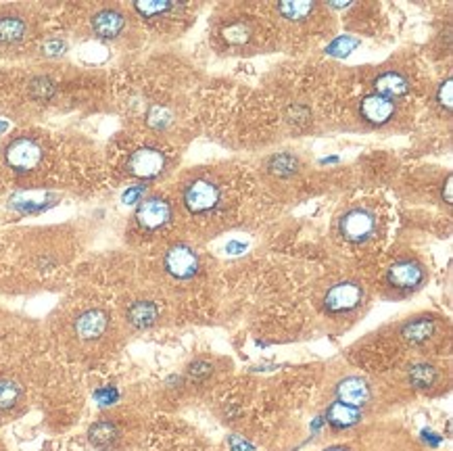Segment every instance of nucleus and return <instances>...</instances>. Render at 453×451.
I'll return each instance as SVG.
<instances>
[{"label":"nucleus","instance_id":"f257e3e1","mask_svg":"<svg viewBox=\"0 0 453 451\" xmlns=\"http://www.w3.org/2000/svg\"><path fill=\"white\" fill-rule=\"evenodd\" d=\"M69 334L73 343L86 351L101 349L113 339V316L104 308H84L75 311L69 320Z\"/></svg>","mask_w":453,"mask_h":451},{"label":"nucleus","instance_id":"f03ea898","mask_svg":"<svg viewBox=\"0 0 453 451\" xmlns=\"http://www.w3.org/2000/svg\"><path fill=\"white\" fill-rule=\"evenodd\" d=\"M46 159V147L38 136L17 134L3 147V161L19 176L40 170Z\"/></svg>","mask_w":453,"mask_h":451},{"label":"nucleus","instance_id":"7ed1b4c3","mask_svg":"<svg viewBox=\"0 0 453 451\" xmlns=\"http://www.w3.org/2000/svg\"><path fill=\"white\" fill-rule=\"evenodd\" d=\"M173 219L172 203L165 196L150 195L147 199L138 201V207L134 211V226L138 233L142 234H157L164 233L167 226Z\"/></svg>","mask_w":453,"mask_h":451},{"label":"nucleus","instance_id":"20e7f679","mask_svg":"<svg viewBox=\"0 0 453 451\" xmlns=\"http://www.w3.org/2000/svg\"><path fill=\"white\" fill-rule=\"evenodd\" d=\"M364 287L357 280H341L334 282L324 294L322 303L324 311L333 317L349 316L351 311H356L359 305L364 303Z\"/></svg>","mask_w":453,"mask_h":451},{"label":"nucleus","instance_id":"39448f33","mask_svg":"<svg viewBox=\"0 0 453 451\" xmlns=\"http://www.w3.org/2000/svg\"><path fill=\"white\" fill-rule=\"evenodd\" d=\"M376 226H379V219L374 211L365 210V207H351L339 219V233L342 241L351 242V245H365L376 236Z\"/></svg>","mask_w":453,"mask_h":451},{"label":"nucleus","instance_id":"423d86ee","mask_svg":"<svg viewBox=\"0 0 453 451\" xmlns=\"http://www.w3.org/2000/svg\"><path fill=\"white\" fill-rule=\"evenodd\" d=\"M164 270L172 280H193L201 270V257L186 242H173L164 253Z\"/></svg>","mask_w":453,"mask_h":451},{"label":"nucleus","instance_id":"0eeeda50","mask_svg":"<svg viewBox=\"0 0 453 451\" xmlns=\"http://www.w3.org/2000/svg\"><path fill=\"white\" fill-rule=\"evenodd\" d=\"M34 21L17 7L0 9V49H17L32 38Z\"/></svg>","mask_w":453,"mask_h":451},{"label":"nucleus","instance_id":"6e6552de","mask_svg":"<svg viewBox=\"0 0 453 451\" xmlns=\"http://www.w3.org/2000/svg\"><path fill=\"white\" fill-rule=\"evenodd\" d=\"M428 274L426 268L414 257H402L393 262L387 270V287L399 293H414L422 288Z\"/></svg>","mask_w":453,"mask_h":451},{"label":"nucleus","instance_id":"1a4fd4ad","mask_svg":"<svg viewBox=\"0 0 453 451\" xmlns=\"http://www.w3.org/2000/svg\"><path fill=\"white\" fill-rule=\"evenodd\" d=\"M219 199H222L219 187L216 182L207 180V178H195L182 190L184 207L190 213H195V216H203V213H211L213 210H218Z\"/></svg>","mask_w":453,"mask_h":451},{"label":"nucleus","instance_id":"9d476101","mask_svg":"<svg viewBox=\"0 0 453 451\" xmlns=\"http://www.w3.org/2000/svg\"><path fill=\"white\" fill-rule=\"evenodd\" d=\"M167 159L165 153H161L155 147H141L132 150L130 157L126 161L127 176L138 178V180H155L165 172Z\"/></svg>","mask_w":453,"mask_h":451},{"label":"nucleus","instance_id":"9b49d317","mask_svg":"<svg viewBox=\"0 0 453 451\" xmlns=\"http://www.w3.org/2000/svg\"><path fill=\"white\" fill-rule=\"evenodd\" d=\"M127 19L126 11L119 7H101L95 11L90 17V30L98 40H104V42H113V40H119L127 30Z\"/></svg>","mask_w":453,"mask_h":451},{"label":"nucleus","instance_id":"f8f14e48","mask_svg":"<svg viewBox=\"0 0 453 451\" xmlns=\"http://www.w3.org/2000/svg\"><path fill=\"white\" fill-rule=\"evenodd\" d=\"M161 317L159 303L147 297H136L124 305V322L132 331H149Z\"/></svg>","mask_w":453,"mask_h":451},{"label":"nucleus","instance_id":"ddd939ff","mask_svg":"<svg viewBox=\"0 0 453 451\" xmlns=\"http://www.w3.org/2000/svg\"><path fill=\"white\" fill-rule=\"evenodd\" d=\"M26 386L19 378L0 374V420H9L26 406Z\"/></svg>","mask_w":453,"mask_h":451},{"label":"nucleus","instance_id":"4468645a","mask_svg":"<svg viewBox=\"0 0 453 451\" xmlns=\"http://www.w3.org/2000/svg\"><path fill=\"white\" fill-rule=\"evenodd\" d=\"M88 441L101 451H118L124 443V429L115 418H98L90 424Z\"/></svg>","mask_w":453,"mask_h":451},{"label":"nucleus","instance_id":"2eb2a0df","mask_svg":"<svg viewBox=\"0 0 453 451\" xmlns=\"http://www.w3.org/2000/svg\"><path fill=\"white\" fill-rule=\"evenodd\" d=\"M395 111H397V107H395L391 98L380 96V95L365 96L362 105H359V113H362V118L372 126L388 124V121L395 118Z\"/></svg>","mask_w":453,"mask_h":451},{"label":"nucleus","instance_id":"dca6fc26","mask_svg":"<svg viewBox=\"0 0 453 451\" xmlns=\"http://www.w3.org/2000/svg\"><path fill=\"white\" fill-rule=\"evenodd\" d=\"M370 386L364 378H359V376H347V378H342L341 383L336 385V401L347 403V406H365V403L370 401Z\"/></svg>","mask_w":453,"mask_h":451},{"label":"nucleus","instance_id":"f3484780","mask_svg":"<svg viewBox=\"0 0 453 451\" xmlns=\"http://www.w3.org/2000/svg\"><path fill=\"white\" fill-rule=\"evenodd\" d=\"M374 90H376V95L387 96L393 101V98L408 95L410 80L405 78L402 72H382L379 78L374 80Z\"/></svg>","mask_w":453,"mask_h":451},{"label":"nucleus","instance_id":"a211bd4d","mask_svg":"<svg viewBox=\"0 0 453 451\" xmlns=\"http://www.w3.org/2000/svg\"><path fill=\"white\" fill-rule=\"evenodd\" d=\"M434 328H437V324L433 317H414L402 326V339L414 347L424 345L434 337Z\"/></svg>","mask_w":453,"mask_h":451},{"label":"nucleus","instance_id":"6ab92c4d","mask_svg":"<svg viewBox=\"0 0 453 451\" xmlns=\"http://www.w3.org/2000/svg\"><path fill=\"white\" fill-rule=\"evenodd\" d=\"M326 418H328V424L334 426V429H351V426H356L359 420H362V412H359V408H353V406H347V403H341V401H334L330 403V408L326 409Z\"/></svg>","mask_w":453,"mask_h":451},{"label":"nucleus","instance_id":"aec40b11","mask_svg":"<svg viewBox=\"0 0 453 451\" xmlns=\"http://www.w3.org/2000/svg\"><path fill=\"white\" fill-rule=\"evenodd\" d=\"M176 9V3H167V0H142V3H134V11L138 15L147 17V19H157L164 17Z\"/></svg>","mask_w":453,"mask_h":451},{"label":"nucleus","instance_id":"412c9836","mask_svg":"<svg viewBox=\"0 0 453 451\" xmlns=\"http://www.w3.org/2000/svg\"><path fill=\"white\" fill-rule=\"evenodd\" d=\"M316 4L313 3H290V0H284V3L278 4V13H280L284 19L288 21H303L313 13Z\"/></svg>","mask_w":453,"mask_h":451},{"label":"nucleus","instance_id":"4be33fe9","mask_svg":"<svg viewBox=\"0 0 453 451\" xmlns=\"http://www.w3.org/2000/svg\"><path fill=\"white\" fill-rule=\"evenodd\" d=\"M297 170H299V159L288 153L276 155V157H272L270 161V172L276 173V176H293Z\"/></svg>","mask_w":453,"mask_h":451},{"label":"nucleus","instance_id":"5701e85b","mask_svg":"<svg viewBox=\"0 0 453 451\" xmlns=\"http://www.w3.org/2000/svg\"><path fill=\"white\" fill-rule=\"evenodd\" d=\"M410 378L416 386H431L434 378H437V370L433 366H426V363H418V366L411 368Z\"/></svg>","mask_w":453,"mask_h":451},{"label":"nucleus","instance_id":"b1692460","mask_svg":"<svg viewBox=\"0 0 453 451\" xmlns=\"http://www.w3.org/2000/svg\"><path fill=\"white\" fill-rule=\"evenodd\" d=\"M147 121L153 130H164L172 124V113L165 107H153L147 115Z\"/></svg>","mask_w":453,"mask_h":451},{"label":"nucleus","instance_id":"393cba45","mask_svg":"<svg viewBox=\"0 0 453 451\" xmlns=\"http://www.w3.org/2000/svg\"><path fill=\"white\" fill-rule=\"evenodd\" d=\"M30 90L34 98H38V101H46V98H50L52 92H55V84H52L49 78H36L30 84Z\"/></svg>","mask_w":453,"mask_h":451},{"label":"nucleus","instance_id":"a878e982","mask_svg":"<svg viewBox=\"0 0 453 451\" xmlns=\"http://www.w3.org/2000/svg\"><path fill=\"white\" fill-rule=\"evenodd\" d=\"M451 92H453L451 78H447L445 82L439 86V90H437V103L445 109V111H451Z\"/></svg>","mask_w":453,"mask_h":451},{"label":"nucleus","instance_id":"bb28decb","mask_svg":"<svg viewBox=\"0 0 453 451\" xmlns=\"http://www.w3.org/2000/svg\"><path fill=\"white\" fill-rule=\"evenodd\" d=\"M359 42L357 40H353V38H347V36H342V38H339L336 40V42L330 46V53H334V55H349L353 49H356Z\"/></svg>","mask_w":453,"mask_h":451},{"label":"nucleus","instance_id":"cd10ccee","mask_svg":"<svg viewBox=\"0 0 453 451\" xmlns=\"http://www.w3.org/2000/svg\"><path fill=\"white\" fill-rule=\"evenodd\" d=\"M63 49H65V44L59 42V40H52V42H49V44L44 46V50L49 55H61Z\"/></svg>","mask_w":453,"mask_h":451},{"label":"nucleus","instance_id":"c85d7f7f","mask_svg":"<svg viewBox=\"0 0 453 451\" xmlns=\"http://www.w3.org/2000/svg\"><path fill=\"white\" fill-rule=\"evenodd\" d=\"M445 203L447 205L451 203V176H447L445 180Z\"/></svg>","mask_w":453,"mask_h":451},{"label":"nucleus","instance_id":"c756f323","mask_svg":"<svg viewBox=\"0 0 453 451\" xmlns=\"http://www.w3.org/2000/svg\"><path fill=\"white\" fill-rule=\"evenodd\" d=\"M324 451H351V449L341 447V445H336V447H328V449H324Z\"/></svg>","mask_w":453,"mask_h":451},{"label":"nucleus","instance_id":"7c9ffc66","mask_svg":"<svg viewBox=\"0 0 453 451\" xmlns=\"http://www.w3.org/2000/svg\"><path fill=\"white\" fill-rule=\"evenodd\" d=\"M0 130H4V126H3V124H0Z\"/></svg>","mask_w":453,"mask_h":451}]
</instances>
